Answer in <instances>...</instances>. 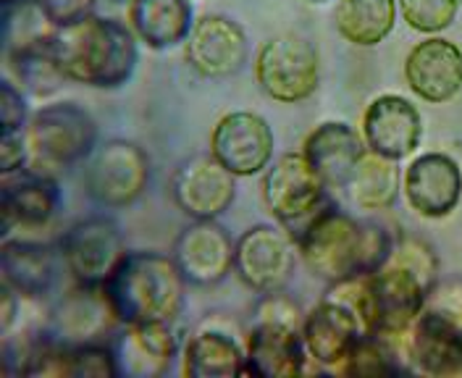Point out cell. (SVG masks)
Returning <instances> with one entry per match:
<instances>
[{
	"label": "cell",
	"mask_w": 462,
	"mask_h": 378,
	"mask_svg": "<svg viewBox=\"0 0 462 378\" xmlns=\"http://www.w3.org/2000/svg\"><path fill=\"white\" fill-rule=\"evenodd\" d=\"M404 79L420 100L449 103L462 89V51L444 37H429L407 53Z\"/></svg>",
	"instance_id": "d6986e66"
},
{
	"label": "cell",
	"mask_w": 462,
	"mask_h": 378,
	"mask_svg": "<svg viewBox=\"0 0 462 378\" xmlns=\"http://www.w3.org/2000/svg\"><path fill=\"white\" fill-rule=\"evenodd\" d=\"M184 376L229 378L247 376V352L239 342L216 328L198 331L184 347Z\"/></svg>",
	"instance_id": "4316f807"
},
{
	"label": "cell",
	"mask_w": 462,
	"mask_h": 378,
	"mask_svg": "<svg viewBox=\"0 0 462 378\" xmlns=\"http://www.w3.org/2000/svg\"><path fill=\"white\" fill-rule=\"evenodd\" d=\"M32 155L27 132H0V171L3 176L24 171Z\"/></svg>",
	"instance_id": "74e56055"
},
{
	"label": "cell",
	"mask_w": 462,
	"mask_h": 378,
	"mask_svg": "<svg viewBox=\"0 0 462 378\" xmlns=\"http://www.w3.org/2000/svg\"><path fill=\"white\" fill-rule=\"evenodd\" d=\"M297 244L284 226L258 224L234 244V273L258 294L282 291L294 273Z\"/></svg>",
	"instance_id": "30bf717a"
},
{
	"label": "cell",
	"mask_w": 462,
	"mask_h": 378,
	"mask_svg": "<svg viewBox=\"0 0 462 378\" xmlns=\"http://www.w3.org/2000/svg\"><path fill=\"white\" fill-rule=\"evenodd\" d=\"M337 32L357 48H374L383 42L397 24V0H339Z\"/></svg>",
	"instance_id": "83f0119b"
},
{
	"label": "cell",
	"mask_w": 462,
	"mask_h": 378,
	"mask_svg": "<svg viewBox=\"0 0 462 378\" xmlns=\"http://www.w3.org/2000/svg\"><path fill=\"white\" fill-rule=\"evenodd\" d=\"M334 371L342 376H402L412 373L415 368L407 357L404 337L397 339L363 331L360 342Z\"/></svg>",
	"instance_id": "f1b7e54d"
},
{
	"label": "cell",
	"mask_w": 462,
	"mask_h": 378,
	"mask_svg": "<svg viewBox=\"0 0 462 378\" xmlns=\"http://www.w3.org/2000/svg\"><path fill=\"white\" fill-rule=\"evenodd\" d=\"M334 297L357 313L363 331L402 339L423 313L429 287L404 265L386 261L368 276L334 284Z\"/></svg>",
	"instance_id": "277c9868"
},
{
	"label": "cell",
	"mask_w": 462,
	"mask_h": 378,
	"mask_svg": "<svg viewBox=\"0 0 462 378\" xmlns=\"http://www.w3.org/2000/svg\"><path fill=\"white\" fill-rule=\"evenodd\" d=\"M247 53L250 48L245 30L221 14L200 16L184 42L187 63L208 79H224L236 74L247 63Z\"/></svg>",
	"instance_id": "9a60e30c"
},
{
	"label": "cell",
	"mask_w": 462,
	"mask_h": 378,
	"mask_svg": "<svg viewBox=\"0 0 462 378\" xmlns=\"http://www.w3.org/2000/svg\"><path fill=\"white\" fill-rule=\"evenodd\" d=\"M308 3H326V0H308Z\"/></svg>",
	"instance_id": "ab89813d"
},
{
	"label": "cell",
	"mask_w": 462,
	"mask_h": 378,
	"mask_svg": "<svg viewBox=\"0 0 462 378\" xmlns=\"http://www.w3.org/2000/svg\"><path fill=\"white\" fill-rule=\"evenodd\" d=\"M234 244L218 221H192L176 236L171 258L187 284L216 287L234 271Z\"/></svg>",
	"instance_id": "5bb4252c"
},
{
	"label": "cell",
	"mask_w": 462,
	"mask_h": 378,
	"mask_svg": "<svg viewBox=\"0 0 462 378\" xmlns=\"http://www.w3.org/2000/svg\"><path fill=\"white\" fill-rule=\"evenodd\" d=\"M27 140L42 166L69 169L87 161L97 147V124L79 103H51L29 118Z\"/></svg>",
	"instance_id": "5b68a950"
},
{
	"label": "cell",
	"mask_w": 462,
	"mask_h": 378,
	"mask_svg": "<svg viewBox=\"0 0 462 378\" xmlns=\"http://www.w3.org/2000/svg\"><path fill=\"white\" fill-rule=\"evenodd\" d=\"M137 42L129 24L108 16H89L74 27L53 32L51 48L69 82L92 89H118L134 77L140 60Z\"/></svg>",
	"instance_id": "7a4b0ae2"
},
{
	"label": "cell",
	"mask_w": 462,
	"mask_h": 378,
	"mask_svg": "<svg viewBox=\"0 0 462 378\" xmlns=\"http://www.w3.org/2000/svg\"><path fill=\"white\" fill-rule=\"evenodd\" d=\"M363 140L365 147L389 161H402L412 155L423 137L420 111L400 95H378L363 114Z\"/></svg>",
	"instance_id": "2e32d148"
},
{
	"label": "cell",
	"mask_w": 462,
	"mask_h": 378,
	"mask_svg": "<svg viewBox=\"0 0 462 378\" xmlns=\"http://www.w3.org/2000/svg\"><path fill=\"white\" fill-rule=\"evenodd\" d=\"M326 184L302 152H287L263 176V200L273 218L291 236L300 232L328 200Z\"/></svg>",
	"instance_id": "8992f818"
},
{
	"label": "cell",
	"mask_w": 462,
	"mask_h": 378,
	"mask_svg": "<svg viewBox=\"0 0 462 378\" xmlns=\"http://www.w3.org/2000/svg\"><path fill=\"white\" fill-rule=\"evenodd\" d=\"M404 345L412 368L420 373L455 376L462 371V323L436 308H423L410 326Z\"/></svg>",
	"instance_id": "ac0fdd59"
},
{
	"label": "cell",
	"mask_w": 462,
	"mask_h": 378,
	"mask_svg": "<svg viewBox=\"0 0 462 378\" xmlns=\"http://www.w3.org/2000/svg\"><path fill=\"white\" fill-rule=\"evenodd\" d=\"M51 40H53V34L42 42H34L29 48H22V51L5 56V63L14 69V74L19 79V88L37 95V97H48V95L58 92L63 82H69L63 77V71L58 69Z\"/></svg>",
	"instance_id": "4dcf8cb0"
},
{
	"label": "cell",
	"mask_w": 462,
	"mask_h": 378,
	"mask_svg": "<svg viewBox=\"0 0 462 378\" xmlns=\"http://www.w3.org/2000/svg\"><path fill=\"white\" fill-rule=\"evenodd\" d=\"M402 189L423 218H447L460 205L462 169L447 152H423L407 166Z\"/></svg>",
	"instance_id": "e0dca14e"
},
{
	"label": "cell",
	"mask_w": 462,
	"mask_h": 378,
	"mask_svg": "<svg viewBox=\"0 0 462 378\" xmlns=\"http://www.w3.org/2000/svg\"><path fill=\"white\" fill-rule=\"evenodd\" d=\"M176 207L192 221H216L234 205L236 176L229 174L210 152L184 161L171 179Z\"/></svg>",
	"instance_id": "7c38bea8"
},
{
	"label": "cell",
	"mask_w": 462,
	"mask_h": 378,
	"mask_svg": "<svg viewBox=\"0 0 462 378\" xmlns=\"http://www.w3.org/2000/svg\"><path fill=\"white\" fill-rule=\"evenodd\" d=\"M14 3H19V0H3V5H14Z\"/></svg>",
	"instance_id": "f35d334b"
},
{
	"label": "cell",
	"mask_w": 462,
	"mask_h": 378,
	"mask_svg": "<svg viewBox=\"0 0 462 378\" xmlns=\"http://www.w3.org/2000/svg\"><path fill=\"white\" fill-rule=\"evenodd\" d=\"M365 152L368 147L363 134L345 121L320 124L302 145V155L328 189H346Z\"/></svg>",
	"instance_id": "ffe728a7"
},
{
	"label": "cell",
	"mask_w": 462,
	"mask_h": 378,
	"mask_svg": "<svg viewBox=\"0 0 462 378\" xmlns=\"http://www.w3.org/2000/svg\"><path fill=\"white\" fill-rule=\"evenodd\" d=\"M116 378L121 376L118 360H116L114 345L95 342V345H79V347H63L60 360V378Z\"/></svg>",
	"instance_id": "d6a6232c"
},
{
	"label": "cell",
	"mask_w": 462,
	"mask_h": 378,
	"mask_svg": "<svg viewBox=\"0 0 462 378\" xmlns=\"http://www.w3.org/2000/svg\"><path fill=\"white\" fill-rule=\"evenodd\" d=\"M210 155L236 179L265 171L273 161V129L253 111H231L213 126Z\"/></svg>",
	"instance_id": "8fae6325"
},
{
	"label": "cell",
	"mask_w": 462,
	"mask_h": 378,
	"mask_svg": "<svg viewBox=\"0 0 462 378\" xmlns=\"http://www.w3.org/2000/svg\"><path fill=\"white\" fill-rule=\"evenodd\" d=\"M58 253L74 284L103 287L129 250L114 218L89 216L63 232L58 239Z\"/></svg>",
	"instance_id": "9c48e42d"
},
{
	"label": "cell",
	"mask_w": 462,
	"mask_h": 378,
	"mask_svg": "<svg viewBox=\"0 0 462 378\" xmlns=\"http://www.w3.org/2000/svg\"><path fill=\"white\" fill-rule=\"evenodd\" d=\"M407 27L423 34H436L452 27L460 11V0H400Z\"/></svg>",
	"instance_id": "836d02e7"
},
{
	"label": "cell",
	"mask_w": 462,
	"mask_h": 378,
	"mask_svg": "<svg viewBox=\"0 0 462 378\" xmlns=\"http://www.w3.org/2000/svg\"><path fill=\"white\" fill-rule=\"evenodd\" d=\"M29 108L24 89L14 82H0V132H27Z\"/></svg>",
	"instance_id": "d590c367"
},
{
	"label": "cell",
	"mask_w": 462,
	"mask_h": 378,
	"mask_svg": "<svg viewBox=\"0 0 462 378\" xmlns=\"http://www.w3.org/2000/svg\"><path fill=\"white\" fill-rule=\"evenodd\" d=\"M114 349L121 376L155 378L171 371L179 342L171 323H137L126 326Z\"/></svg>",
	"instance_id": "d4e9b609"
},
{
	"label": "cell",
	"mask_w": 462,
	"mask_h": 378,
	"mask_svg": "<svg viewBox=\"0 0 462 378\" xmlns=\"http://www.w3.org/2000/svg\"><path fill=\"white\" fill-rule=\"evenodd\" d=\"M103 291L121 326L173 323L184 308L187 281L171 255L137 250L121 258Z\"/></svg>",
	"instance_id": "3957f363"
},
{
	"label": "cell",
	"mask_w": 462,
	"mask_h": 378,
	"mask_svg": "<svg viewBox=\"0 0 462 378\" xmlns=\"http://www.w3.org/2000/svg\"><path fill=\"white\" fill-rule=\"evenodd\" d=\"M114 326H118V318L103 287L74 284L51 310L45 331L63 347H79L103 342Z\"/></svg>",
	"instance_id": "4fadbf2b"
},
{
	"label": "cell",
	"mask_w": 462,
	"mask_h": 378,
	"mask_svg": "<svg viewBox=\"0 0 462 378\" xmlns=\"http://www.w3.org/2000/svg\"><path fill=\"white\" fill-rule=\"evenodd\" d=\"M363 337L357 313L339 297H326L302 323V339L310 360L326 368H337Z\"/></svg>",
	"instance_id": "44dd1931"
},
{
	"label": "cell",
	"mask_w": 462,
	"mask_h": 378,
	"mask_svg": "<svg viewBox=\"0 0 462 378\" xmlns=\"http://www.w3.org/2000/svg\"><path fill=\"white\" fill-rule=\"evenodd\" d=\"M294 244L318 279L342 284L378 271L389 261L394 239L381 224L355 218L339 205L326 203L294 234Z\"/></svg>",
	"instance_id": "6da1fadb"
},
{
	"label": "cell",
	"mask_w": 462,
	"mask_h": 378,
	"mask_svg": "<svg viewBox=\"0 0 462 378\" xmlns=\"http://www.w3.org/2000/svg\"><path fill=\"white\" fill-rule=\"evenodd\" d=\"M53 30H66L95 16L97 0H37Z\"/></svg>",
	"instance_id": "8d00e7d4"
},
{
	"label": "cell",
	"mask_w": 462,
	"mask_h": 378,
	"mask_svg": "<svg viewBox=\"0 0 462 378\" xmlns=\"http://www.w3.org/2000/svg\"><path fill=\"white\" fill-rule=\"evenodd\" d=\"M247 376L289 378L305 373L310 360L302 328L273 320H255L247 337Z\"/></svg>",
	"instance_id": "7402d4cb"
},
{
	"label": "cell",
	"mask_w": 462,
	"mask_h": 378,
	"mask_svg": "<svg viewBox=\"0 0 462 378\" xmlns=\"http://www.w3.org/2000/svg\"><path fill=\"white\" fill-rule=\"evenodd\" d=\"M53 32L56 30L45 19L37 0H19L14 5H3V51H5V56L48 40Z\"/></svg>",
	"instance_id": "1f68e13d"
},
{
	"label": "cell",
	"mask_w": 462,
	"mask_h": 378,
	"mask_svg": "<svg viewBox=\"0 0 462 378\" xmlns=\"http://www.w3.org/2000/svg\"><path fill=\"white\" fill-rule=\"evenodd\" d=\"M195 22L189 0H129V27L150 51L184 45Z\"/></svg>",
	"instance_id": "484cf974"
},
{
	"label": "cell",
	"mask_w": 462,
	"mask_h": 378,
	"mask_svg": "<svg viewBox=\"0 0 462 378\" xmlns=\"http://www.w3.org/2000/svg\"><path fill=\"white\" fill-rule=\"evenodd\" d=\"M260 89L276 103H302L318 89L320 59L318 51L297 34H282L263 42L255 59Z\"/></svg>",
	"instance_id": "52a82bcc"
},
{
	"label": "cell",
	"mask_w": 462,
	"mask_h": 378,
	"mask_svg": "<svg viewBox=\"0 0 462 378\" xmlns=\"http://www.w3.org/2000/svg\"><path fill=\"white\" fill-rule=\"evenodd\" d=\"M352 200L365 210H386L400 195V169L397 161L381 158L375 152H365L357 171L349 181Z\"/></svg>",
	"instance_id": "f546056e"
},
{
	"label": "cell",
	"mask_w": 462,
	"mask_h": 378,
	"mask_svg": "<svg viewBox=\"0 0 462 378\" xmlns=\"http://www.w3.org/2000/svg\"><path fill=\"white\" fill-rule=\"evenodd\" d=\"M389 261L400 263L407 271H412V273L429 287V294H431L433 287L439 284V261H436L433 250L423 242V239L404 236L400 242H394Z\"/></svg>",
	"instance_id": "e575fe53"
},
{
	"label": "cell",
	"mask_w": 462,
	"mask_h": 378,
	"mask_svg": "<svg viewBox=\"0 0 462 378\" xmlns=\"http://www.w3.org/2000/svg\"><path fill=\"white\" fill-rule=\"evenodd\" d=\"M60 207V187L53 176L42 171H19L3 176L0 187V210H3V234L14 226L37 229L45 226Z\"/></svg>",
	"instance_id": "603a6c76"
},
{
	"label": "cell",
	"mask_w": 462,
	"mask_h": 378,
	"mask_svg": "<svg viewBox=\"0 0 462 378\" xmlns=\"http://www.w3.org/2000/svg\"><path fill=\"white\" fill-rule=\"evenodd\" d=\"M58 247L32 242V239H3L0 247V271L3 284H8L24 300H40L56 287L60 271Z\"/></svg>",
	"instance_id": "cb8c5ba5"
},
{
	"label": "cell",
	"mask_w": 462,
	"mask_h": 378,
	"mask_svg": "<svg viewBox=\"0 0 462 378\" xmlns=\"http://www.w3.org/2000/svg\"><path fill=\"white\" fill-rule=\"evenodd\" d=\"M150 184V158L129 140H108L87 158L85 189L103 207L137 203Z\"/></svg>",
	"instance_id": "ba28073f"
},
{
	"label": "cell",
	"mask_w": 462,
	"mask_h": 378,
	"mask_svg": "<svg viewBox=\"0 0 462 378\" xmlns=\"http://www.w3.org/2000/svg\"><path fill=\"white\" fill-rule=\"evenodd\" d=\"M114 3H121V0H114Z\"/></svg>",
	"instance_id": "60d3db41"
}]
</instances>
